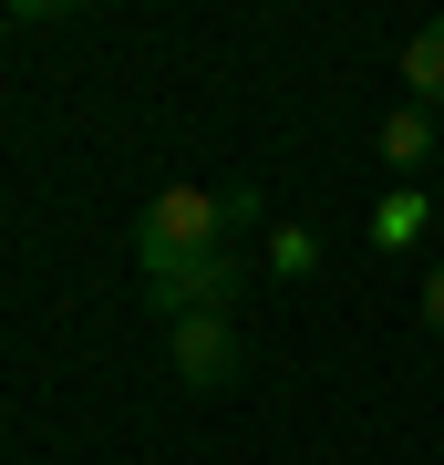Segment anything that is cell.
<instances>
[{
    "label": "cell",
    "instance_id": "1",
    "mask_svg": "<svg viewBox=\"0 0 444 465\" xmlns=\"http://www.w3.org/2000/svg\"><path fill=\"white\" fill-rule=\"evenodd\" d=\"M217 238H228V186H155L145 217H134V259H145V269L207 259Z\"/></svg>",
    "mask_w": 444,
    "mask_h": 465
},
{
    "label": "cell",
    "instance_id": "2",
    "mask_svg": "<svg viewBox=\"0 0 444 465\" xmlns=\"http://www.w3.org/2000/svg\"><path fill=\"white\" fill-rule=\"evenodd\" d=\"M248 290V259L238 249H207V259H176V269H145V300L165 321H197V311H238Z\"/></svg>",
    "mask_w": 444,
    "mask_h": 465
},
{
    "label": "cell",
    "instance_id": "3",
    "mask_svg": "<svg viewBox=\"0 0 444 465\" xmlns=\"http://www.w3.org/2000/svg\"><path fill=\"white\" fill-rule=\"evenodd\" d=\"M165 362H176V382H197V393H217V382H238V321L228 311H197L165 331Z\"/></svg>",
    "mask_w": 444,
    "mask_h": 465
},
{
    "label": "cell",
    "instance_id": "4",
    "mask_svg": "<svg viewBox=\"0 0 444 465\" xmlns=\"http://www.w3.org/2000/svg\"><path fill=\"white\" fill-rule=\"evenodd\" d=\"M372 155H382L393 176H424L434 155H444V134H434V114H424V104H393V114H382V134H372Z\"/></svg>",
    "mask_w": 444,
    "mask_h": 465
},
{
    "label": "cell",
    "instance_id": "5",
    "mask_svg": "<svg viewBox=\"0 0 444 465\" xmlns=\"http://www.w3.org/2000/svg\"><path fill=\"white\" fill-rule=\"evenodd\" d=\"M424 228H434V197H424V186H393V197L372 207V249H413Z\"/></svg>",
    "mask_w": 444,
    "mask_h": 465
},
{
    "label": "cell",
    "instance_id": "6",
    "mask_svg": "<svg viewBox=\"0 0 444 465\" xmlns=\"http://www.w3.org/2000/svg\"><path fill=\"white\" fill-rule=\"evenodd\" d=\"M403 94L424 104V114H434V104H444V21H424V32L403 42Z\"/></svg>",
    "mask_w": 444,
    "mask_h": 465
},
{
    "label": "cell",
    "instance_id": "7",
    "mask_svg": "<svg viewBox=\"0 0 444 465\" xmlns=\"http://www.w3.org/2000/svg\"><path fill=\"white\" fill-rule=\"evenodd\" d=\"M269 249H280V280H311V269H321V238L311 228H280Z\"/></svg>",
    "mask_w": 444,
    "mask_h": 465
},
{
    "label": "cell",
    "instance_id": "8",
    "mask_svg": "<svg viewBox=\"0 0 444 465\" xmlns=\"http://www.w3.org/2000/svg\"><path fill=\"white\" fill-rule=\"evenodd\" d=\"M424 321H434V331H444V259L424 269Z\"/></svg>",
    "mask_w": 444,
    "mask_h": 465
}]
</instances>
